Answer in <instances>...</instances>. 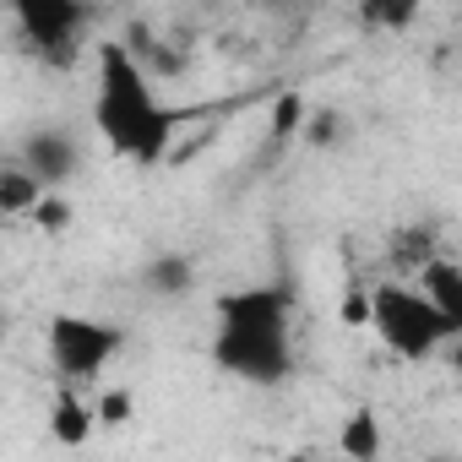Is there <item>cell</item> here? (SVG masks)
<instances>
[{"label": "cell", "instance_id": "obj_4", "mask_svg": "<svg viewBox=\"0 0 462 462\" xmlns=\"http://www.w3.org/2000/svg\"><path fill=\"white\" fill-rule=\"evenodd\" d=\"M44 343H50V365H55V375H60V381H71V386H88V381H93V375H104V370H109V359L125 348V332H120L115 321L60 310V316H50Z\"/></svg>", "mask_w": 462, "mask_h": 462}, {"label": "cell", "instance_id": "obj_9", "mask_svg": "<svg viewBox=\"0 0 462 462\" xmlns=\"http://www.w3.org/2000/svg\"><path fill=\"white\" fill-rule=\"evenodd\" d=\"M419 6H424V0H365V17H370L375 28H392V33H402V28L419 17Z\"/></svg>", "mask_w": 462, "mask_h": 462}, {"label": "cell", "instance_id": "obj_10", "mask_svg": "<svg viewBox=\"0 0 462 462\" xmlns=\"http://www.w3.org/2000/svg\"><path fill=\"white\" fill-rule=\"evenodd\" d=\"M343 451H348V457H375V451H381V435H375V419H370V413H354V419L343 424Z\"/></svg>", "mask_w": 462, "mask_h": 462}, {"label": "cell", "instance_id": "obj_1", "mask_svg": "<svg viewBox=\"0 0 462 462\" xmlns=\"http://www.w3.org/2000/svg\"><path fill=\"white\" fill-rule=\"evenodd\" d=\"M294 300L273 283H245L217 294L212 310V365L245 386H283L294 375Z\"/></svg>", "mask_w": 462, "mask_h": 462}, {"label": "cell", "instance_id": "obj_11", "mask_svg": "<svg viewBox=\"0 0 462 462\" xmlns=\"http://www.w3.org/2000/svg\"><path fill=\"white\" fill-rule=\"evenodd\" d=\"M147 283H152V294H185V289H190V262L163 256V262L147 273Z\"/></svg>", "mask_w": 462, "mask_h": 462}, {"label": "cell", "instance_id": "obj_3", "mask_svg": "<svg viewBox=\"0 0 462 462\" xmlns=\"http://www.w3.org/2000/svg\"><path fill=\"white\" fill-rule=\"evenodd\" d=\"M381 348H392L397 359H430L440 348H451L457 327L451 316L435 305V294L419 283V289H402V283H375L370 289V321H365Z\"/></svg>", "mask_w": 462, "mask_h": 462}, {"label": "cell", "instance_id": "obj_5", "mask_svg": "<svg viewBox=\"0 0 462 462\" xmlns=\"http://www.w3.org/2000/svg\"><path fill=\"white\" fill-rule=\"evenodd\" d=\"M28 50L50 66H66L88 33V0H6Z\"/></svg>", "mask_w": 462, "mask_h": 462}, {"label": "cell", "instance_id": "obj_6", "mask_svg": "<svg viewBox=\"0 0 462 462\" xmlns=\"http://www.w3.org/2000/svg\"><path fill=\"white\" fill-rule=\"evenodd\" d=\"M23 163H28V169L55 190V185L77 169V142H71L66 131H33V136H28V147H23Z\"/></svg>", "mask_w": 462, "mask_h": 462}, {"label": "cell", "instance_id": "obj_7", "mask_svg": "<svg viewBox=\"0 0 462 462\" xmlns=\"http://www.w3.org/2000/svg\"><path fill=\"white\" fill-rule=\"evenodd\" d=\"M104 413L71 386V381H60V392H55V408H50V430H55V440L60 446H82L88 435H93V424H98Z\"/></svg>", "mask_w": 462, "mask_h": 462}, {"label": "cell", "instance_id": "obj_12", "mask_svg": "<svg viewBox=\"0 0 462 462\" xmlns=\"http://www.w3.org/2000/svg\"><path fill=\"white\" fill-rule=\"evenodd\" d=\"M451 365H457V375H462V332L451 337Z\"/></svg>", "mask_w": 462, "mask_h": 462}, {"label": "cell", "instance_id": "obj_8", "mask_svg": "<svg viewBox=\"0 0 462 462\" xmlns=\"http://www.w3.org/2000/svg\"><path fill=\"white\" fill-rule=\"evenodd\" d=\"M419 283L435 294V305H440V310L451 316V327L462 332V267H457V262H435V256H430V262H424V273H419Z\"/></svg>", "mask_w": 462, "mask_h": 462}, {"label": "cell", "instance_id": "obj_2", "mask_svg": "<svg viewBox=\"0 0 462 462\" xmlns=\"http://www.w3.org/2000/svg\"><path fill=\"white\" fill-rule=\"evenodd\" d=\"M93 125L115 158H131L142 169L163 163L180 115L152 93L147 71L125 44H98V71H93Z\"/></svg>", "mask_w": 462, "mask_h": 462}]
</instances>
